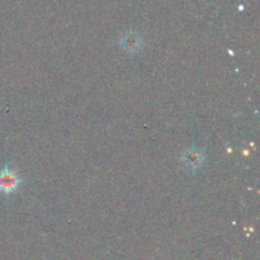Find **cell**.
<instances>
[{
    "instance_id": "cell-3",
    "label": "cell",
    "mask_w": 260,
    "mask_h": 260,
    "mask_svg": "<svg viewBox=\"0 0 260 260\" xmlns=\"http://www.w3.org/2000/svg\"><path fill=\"white\" fill-rule=\"evenodd\" d=\"M182 161L184 167L189 170H196L205 162V152L198 147L193 146L185 150L182 155Z\"/></svg>"
},
{
    "instance_id": "cell-1",
    "label": "cell",
    "mask_w": 260,
    "mask_h": 260,
    "mask_svg": "<svg viewBox=\"0 0 260 260\" xmlns=\"http://www.w3.org/2000/svg\"><path fill=\"white\" fill-rule=\"evenodd\" d=\"M142 43L144 41H142L140 33L132 29L126 30L119 38V46L128 53L139 52L142 47Z\"/></svg>"
},
{
    "instance_id": "cell-2",
    "label": "cell",
    "mask_w": 260,
    "mask_h": 260,
    "mask_svg": "<svg viewBox=\"0 0 260 260\" xmlns=\"http://www.w3.org/2000/svg\"><path fill=\"white\" fill-rule=\"evenodd\" d=\"M20 184V179L13 170L5 169L0 170V192L4 194H10L18 189Z\"/></svg>"
}]
</instances>
